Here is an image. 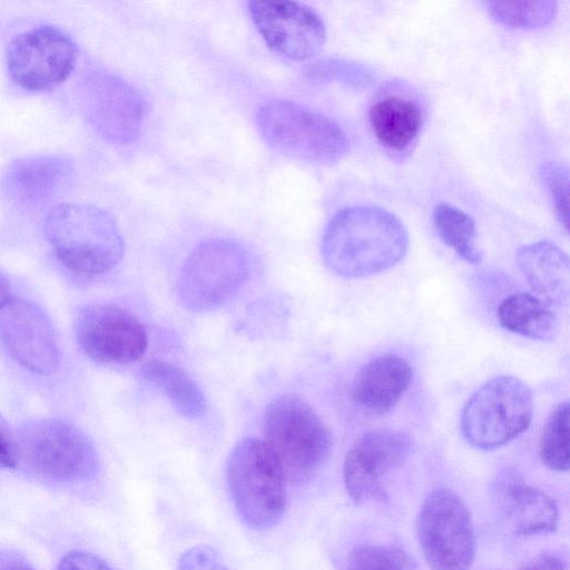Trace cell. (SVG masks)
<instances>
[{"instance_id":"cell-17","label":"cell","mask_w":570,"mask_h":570,"mask_svg":"<svg viewBox=\"0 0 570 570\" xmlns=\"http://www.w3.org/2000/svg\"><path fill=\"white\" fill-rule=\"evenodd\" d=\"M368 121L381 147L400 159L413 151L423 130L425 110L415 94L393 86L375 97L368 109Z\"/></svg>"},{"instance_id":"cell-12","label":"cell","mask_w":570,"mask_h":570,"mask_svg":"<svg viewBox=\"0 0 570 570\" xmlns=\"http://www.w3.org/2000/svg\"><path fill=\"white\" fill-rule=\"evenodd\" d=\"M248 13L268 48L291 60H306L321 51L326 27L306 4L287 0H253Z\"/></svg>"},{"instance_id":"cell-1","label":"cell","mask_w":570,"mask_h":570,"mask_svg":"<svg viewBox=\"0 0 570 570\" xmlns=\"http://www.w3.org/2000/svg\"><path fill=\"white\" fill-rule=\"evenodd\" d=\"M409 234L385 208L350 206L328 222L322 238L326 266L345 278L367 277L396 266L406 255Z\"/></svg>"},{"instance_id":"cell-26","label":"cell","mask_w":570,"mask_h":570,"mask_svg":"<svg viewBox=\"0 0 570 570\" xmlns=\"http://www.w3.org/2000/svg\"><path fill=\"white\" fill-rule=\"evenodd\" d=\"M345 570H415V563L400 547L366 544L350 552Z\"/></svg>"},{"instance_id":"cell-2","label":"cell","mask_w":570,"mask_h":570,"mask_svg":"<svg viewBox=\"0 0 570 570\" xmlns=\"http://www.w3.org/2000/svg\"><path fill=\"white\" fill-rule=\"evenodd\" d=\"M46 236L58 261L77 277L94 279L121 261L125 242L106 210L87 204H61L45 222Z\"/></svg>"},{"instance_id":"cell-3","label":"cell","mask_w":570,"mask_h":570,"mask_svg":"<svg viewBox=\"0 0 570 570\" xmlns=\"http://www.w3.org/2000/svg\"><path fill=\"white\" fill-rule=\"evenodd\" d=\"M264 442L278 460L288 483L304 484L326 463L332 434L317 412L293 393L275 396L262 419Z\"/></svg>"},{"instance_id":"cell-13","label":"cell","mask_w":570,"mask_h":570,"mask_svg":"<svg viewBox=\"0 0 570 570\" xmlns=\"http://www.w3.org/2000/svg\"><path fill=\"white\" fill-rule=\"evenodd\" d=\"M77 341L86 355L102 364H128L144 357L148 334L129 311L111 304H94L78 317Z\"/></svg>"},{"instance_id":"cell-24","label":"cell","mask_w":570,"mask_h":570,"mask_svg":"<svg viewBox=\"0 0 570 570\" xmlns=\"http://www.w3.org/2000/svg\"><path fill=\"white\" fill-rule=\"evenodd\" d=\"M488 13L498 23L520 30H535L549 26L557 17L558 2L541 1H488Z\"/></svg>"},{"instance_id":"cell-23","label":"cell","mask_w":570,"mask_h":570,"mask_svg":"<svg viewBox=\"0 0 570 570\" xmlns=\"http://www.w3.org/2000/svg\"><path fill=\"white\" fill-rule=\"evenodd\" d=\"M433 224L442 242L469 264H480L482 253L476 246L474 219L460 208L440 203L433 210Z\"/></svg>"},{"instance_id":"cell-6","label":"cell","mask_w":570,"mask_h":570,"mask_svg":"<svg viewBox=\"0 0 570 570\" xmlns=\"http://www.w3.org/2000/svg\"><path fill=\"white\" fill-rule=\"evenodd\" d=\"M533 397L518 377L500 375L482 384L461 413L462 435L472 446L493 450L521 435L530 425Z\"/></svg>"},{"instance_id":"cell-22","label":"cell","mask_w":570,"mask_h":570,"mask_svg":"<svg viewBox=\"0 0 570 570\" xmlns=\"http://www.w3.org/2000/svg\"><path fill=\"white\" fill-rule=\"evenodd\" d=\"M142 379L158 387L176 411L188 420L202 417L207 407L199 385L179 366L161 360H150L141 368Z\"/></svg>"},{"instance_id":"cell-18","label":"cell","mask_w":570,"mask_h":570,"mask_svg":"<svg viewBox=\"0 0 570 570\" xmlns=\"http://www.w3.org/2000/svg\"><path fill=\"white\" fill-rule=\"evenodd\" d=\"M413 368L406 358L384 354L368 361L355 375L351 397L362 412H390L410 387Z\"/></svg>"},{"instance_id":"cell-27","label":"cell","mask_w":570,"mask_h":570,"mask_svg":"<svg viewBox=\"0 0 570 570\" xmlns=\"http://www.w3.org/2000/svg\"><path fill=\"white\" fill-rule=\"evenodd\" d=\"M541 178L551 199L559 223L568 230L569 225V171L561 163L547 161L542 165Z\"/></svg>"},{"instance_id":"cell-10","label":"cell","mask_w":570,"mask_h":570,"mask_svg":"<svg viewBox=\"0 0 570 570\" xmlns=\"http://www.w3.org/2000/svg\"><path fill=\"white\" fill-rule=\"evenodd\" d=\"M77 47L63 30L39 26L17 36L7 51V69L16 85L31 92L51 91L72 72Z\"/></svg>"},{"instance_id":"cell-28","label":"cell","mask_w":570,"mask_h":570,"mask_svg":"<svg viewBox=\"0 0 570 570\" xmlns=\"http://www.w3.org/2000/svg\"><path fill=\"white\" fill-rule=\"evenodd\" d=\"M307 75L315 81H340L347 85H366L372 81L371 71L365 67L342 60H322L307 69Z\"/></svg>"},{"instance_id":"cell-8","label":"cell","mask_w":570,"mask_h":570,"mask_svg":"<svg viewBox=\"0 0 570 570\" xmlns=\"http://www.w3.org/2000/svg\"><path fill=\"white\" fill-rule=\"evenodd\" d=\"M17 449L18 459L51 480H87L98 470V453L90 439L63 420L46 419L27 425Z\"/></svg>"},{"instance_id":"cell-20","label":"cell","mask_w":570,"mask_h":570,"mask_svg":"<svg viewBox=\"0 0 570 570\" xmlns=\"http://www.w3.org/2000/svg\"><path fill=\"white\" fill-rule=\"evenodd\" d=\"M502 503L517 534L533 535L556 530L558 507L541 490L521 480H509L503 487Z\"/></svg>"},{"instance_id":"cell-9","label":"cell","mask_w":570,"mask_h":570,"mask_svg":"<svg viewBox=\"0 0 570 570\" xmlns=\"http://www.w3.org/2000/svg\"><path fill=\"white\" fill-rule=\"evenodd\" d=\"M416 533L432 570H470L475 556L474 531L470 512L456 493L432 491L420 509Z\"/></svg>"},{"instance_id":"cell-30","label":"cell","mask_w":570,"mask_h":570,"mask_svg":"<svg viewBox=\"0 0 570 570\" xmlns=\"http://www.w3.org/2000/svg\"><path fill=\"white\" fill-rule=\"evenodd\" d=\"M57 570H112L98 556L83 551L72 550L65 554L58 563Z\"/></svg>"},{"instance_id":"cell-5","label":"cell","mask_w":570,"mask_h":570,"mask_svg":"<svg viewBox=\"0 0 570 570\" xmlns=\"http://www.w3.org/2000/svg\"><path fill=\"white\" fill-rule=\"evenodd\" d=\"M226 476L233 503L250 528L265 530L282 519L288 482L263 440L248 436L237 442L227 460Z\"/></svg>"},{"instance_id":"cell-15","label":"cell","mask_w":570,"mask_h":570,"mask_svg":"<svg viewBox=\"0 0 570 570\" xmlns=\"http://www.w3.org/2000/svg\"><path fill=\"white\" fill-rule=\"evenodd\" d=\"M0 336L24 368L40 375L57 371L60 351L52 324L32 302L12 297L0 309Z\"/></svg>"},{"instance_id":"cell-16","label":"cell","mask_w":570,"mask_h":570,"mask_svg":"<svg viewBox=\"0 0 570 570\" xmlns=\"http://www.w3.org/2000/svg\"><path fill=\"white\" fill-rule=\"evenodd\" d=\"M72 175V164L63 156L26 157L6 169L0 189L14 207L39 209L65 193Z\"/></svg>"},{"instance_id":"cell-34","label":"cell","mask_w":570,"mask_h":570,"mask_svg":"<svg viewBox=\"0 0 570 570\" xmlns=\"http://www.w3.org/2000/svg\"><path fill=\"white\" fill-rule=\"evenodd\" d=\"M12 298L8 279L0 274V309Z\"/></svg>"},{"instance_id":"cell-32","label":"cell","mask_w":570,"mask_h":570,"mask_svg":"<svg viewBox=\"0 0 570 570\" xmlns=\"http://www.w3.org/2000/svg\"><path fill=\"white\" fill-rule=\"evenodd\" d=\"M519 570H567V564L556 554L542 553L524 563Z\"/></svg>"},{"instance_id":"cell-29","label":"cell","mask_w":570,"mask_h":570,"mask_svg":"<svg viewBox=\"0 0 570 570\" xmlns=\"http://www.w3.org/2000/svg\"><path fill=\"white\" fill-rule=\"evenodd\" d=\"M177 570H228L219 554L208 546H196L179 558Z\"/></svg>"},{"instance_id":"cell-4","label":"cell","mask_w":570,"mask_h":570,"mask_svg":"<svg viewBox=\"0 0 570 570\" xmlns=\"http://www.w3.org/2000/svg\"><path fill=\"white\" fill-rule=\"evenodd\" d=\"M255 122L269 148L295 160L330 166L350 150L348 137L336 121L292 100L266 101Z\"/></svg>"},{"instance_id":"cell-31","label":"cell","mask_w":570,"mask_h":570,"mask_svg":"<svg viewBox=\"0 0 570 570\" xmlns=\"http://www.w3.org/2000/svg\"><path fill=\"white\" fill-rule=\"evenodd\" d=\"M18 460L17 440L0 415V469H14Z\"/></svg>"},{"instance_id":"cell-33","label":"cell","mask_w":570,"mask_h":570,"mask_svg":"<svg viewBox=\"0 0 570 570\" xmlns=\"http://www.w3.org/2000/svg\"><path fill=\"white\" fill-rule=\"evenodd\" d=\"M0 570H35L31 566L17 558H4L0 560Z\"/></svg>"},{"instance_id":"cell-14","label":"cell","mask_w":570,"mask_h":570,"mask_svg":"<svg viewBox=\"0 0 570 570\" xmlns=\"http://www.w3.org/2000/svg\"><path fill=\"white\" fill-rule=\"evenodd\" d=\"M83 104L91 126L111 144H130L141 134L144 97L120 77L106 71L90 75L83 86Z\"/></svg>"},{"instance_id":"cell-11","label":"cell","mask_w":570,"mask_h":570,"mask_svg":"<svg viewBox=\"0 0 570 570\" xmlns=\"http://www.w3.org/2000/svg\"><path fill=\"white\" fill-rule=\"evenodd\" d=\"M413 448L412 438L400 430L380 429L364 433L344 460L343 479L350 498L356 503L384 501L386 475L405 463Z\"/></svg>"},{"instance_id":"cell-7","label":"cell","mask_w":570,"mask_h":570,"mask_svg":"<svg viewBox=\"0 0 570 570\" xmlns=\"http://www.w3.org/2000/svg\"><path fill=\"white\" fill-rule=\"evenodd\" d=\"M250 275L245 248L227 239L199 244L181 265L177 292L181 305L194 313L210 312L232 301Z\"/></svg>"},{"instance_id":"cell-21","label":"cell","mask_w":570,"mask_h":570,"mask_svg":"<svg viewBox=\"0 0 570 570\" xmlns=\"http://www.w3.org/2000/svg\"><path fill=\"white\" fill-rule=\"evenodd\" d=\"M549 306L531 294H513L500 304L498 320L502 327L512 333L551 342L558 336L560 325L558 316Z\"/></svg>"},{"instance_id":"cell-19","label":"cell","mask_w":570,"mask_h":570,"mask_svg":"<svg viewBox=\"0 0 570 570\" xmlns=\"http://www.w3.org/2000/svg\"><path fill=\"white\" fill-rule=\"evenodd\" d=\"M518 266L529 286L548 305H566L570 289V262L556 244L540 240L520 247Z\"/></svg>"},{"instance_id":"cell-25","label":"cell","mask_w":570,"mask_h":570,"mask_svg":"<svg viewBox=\"0 0 570 570\" xmlns=\"http://www.w3.org/2000/svg\"><path fill=\"white\" fill-rule=\"evenodd\" d=\"M569 403H560L550 414L540 441V456L550 470L566 472L570 466Z\"/></svg>"}]
</instances>
